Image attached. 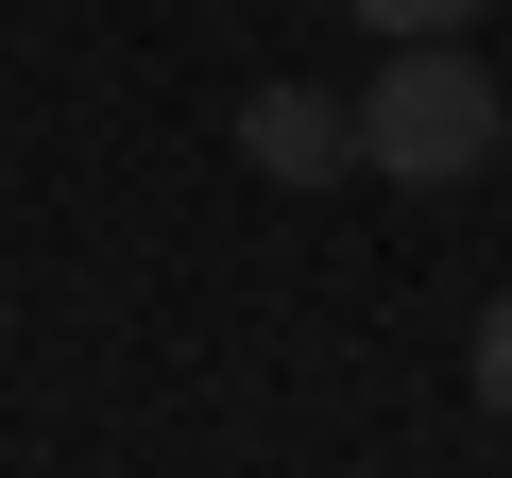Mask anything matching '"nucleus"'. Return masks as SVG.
Returning <instances> with one entry per match:
<instances>
[{
    "label": "nucleus",
    "mask_w": 512,
    "mask_h": 478,
    "mask_svg": "<svg viewBox=\"0 0 512 478\" xmlns=\"http://www.w3.org/2000/svg\"><path fill=\"white\" fill-rule=\"evenodd\" d=\"M495 171H512V69H495Z\"/></svg>",
    "instance_id": "obj_5"
},
{
    "label": "nucleus",
    "mask_w": 512,
    "mask_h": 478,
    "mask_svg": "<svg viewBox=\"0 0 512 478\" xmlns=\"http://www.w3.org/2000/svg\"><path fill=\"white\" fill-rule=\"evenodd\" d=\"M478 154H495V69H478L461 35H393L376 86H359V171H393V188H461Z\"/></svg>",
    "instance_id": "obj_1"
},
{
    "label": "nucleus",
    "mask_w": 512,
    "mask_h": 478,
    "mask_svg": "<svg viewBox=\"0 0 512 478\" xmlns=\"http://www.w3.org/2000/svg\"><path fill=\"white\" fill-rule=\"evenodd\" d=\"M342 18H376V52H393V35H461V18H495V0H342Z\"/></svg>",
    "instance_id": "obj_3"
},
{
    "label": "nucleus",
    "mask_w": 512,
    "mask_h": 478,
    "mask_svg": "<svg viewBox=\"0 0 512 478\" xmlns=\"http://www.w3.org/2000/svg\"><path fill=\"white\" fill-rule=\"evenodd\" d=\"M239 171H256V188H342V171H359V103L256 86V103H239Z\"/></svg>",
    "instance_id": "obj_2"
},
{
    "label": "nucleus",
    "mask_w": 512,
    "mask_h": 478,
    "mask_svg": "<svg viewBox=\"0 0 512 478\" xmlns=\"http://www.w3.org/2000/svg\"><path fill=\"white\" fill-rule=\"evenodd\" d=\"M478 410H495V427H512V291H495V308H478Z\"/></svg>",
    "instance_id": "obj_4"
}]
</instances>
